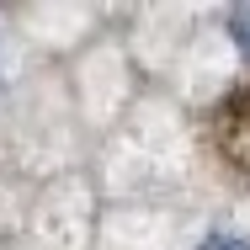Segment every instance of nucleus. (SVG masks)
<instances>
[{"instance_id": "nucleus-1", "label": "nucleus", "mask_w": 250, "mask_h": 250, "mask_svg": "<svg viewBox=\"0 0 250 250\" xmlns=\"http://www.w3.org/2000/svg\"><path fill=\"white\" fill-rule=\"evenodd\" d=\"M208 139H213L218 160L250 187V80L234 85L229 96L208 112Z\"/></svg>"}, {"instance_id": "nucleus-2", "label": "nucleus", "mask_w": 250, "mask_h": 250, "mask_svg": "<svg viewBox=\"0 0 250 250\" xmlns=\"http://www.w3.org/2000/svg\"><path fill=\"white\" fill-rule=\"evenodd\" d=\"M229 38H234L240 53L250 59V5H234V11H229Z\"/></svg>"}, {"instance_id": "nucleus-3", "label": "nucleus", "mask_w": 250, "mask_h": 250, "mask_svg": "<svg viewBox=\"0 0 250 250\" xmlns=\"http://www.w3.org/2000/svg\"><path fill=\"white\" fill-rule=\"evenodd\" d=\"M197 250H250V240H234V234H208Z\"/></svg>"}]
</instances>
